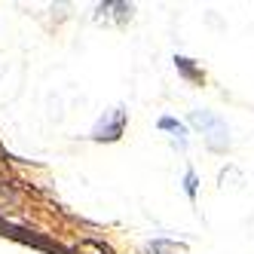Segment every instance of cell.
I'll return each mask as SVG.
<instances>
[{"label": "cell", "mask_w": 254, "mask_h": 254, "mask_svg": "<svg viewBox=\"0 0 254 254\" xmlns=\"http://www.w3.org/2000/svg\"><path fill=\"white\" fill-rule=\"evenodd\" d=\"M190 123L205 135V141H208L211 150H227V144H230V138H227V123L217 117V114H211V111H193L190 114Z\"/></svg>", "instance_id": "6da1fadb"}, {"label": "cell", "mask_w": 254, "mask_h": 254, "mask_svg": "<svg viewBox=\"0 0 254 254\" xmlns=\"http://www.w3.org/2000/svg\"><path fill=\"white\" fill-rule=\"evenodd\" d=\"M123 129H126V111H123V107H114L111 117H104L92 129V138L95 141H117L123 135Z\"/></svg>", "instance_id": "7a4b0ae2"}, {"label": "cell", "mask_w": 254, "mask_h": 254, "mask_svg": "<svg viewBox=\"0 0 254 254\" xmlns=\"http://www.w3.org/2000/svg\"><path fill=\"white\" fill-rule=\"evenodd\" d=\"M159 129L172 132V138L178 141V147H181V150L187 147V132H184V126H181V123H175L172 117H162V120H159Z\"/></svg>", "instance_id": "3957f363"}, {"label": "cell", "mask_w": 254, "mask_h": 254, "mask_svg": "<svg viewBox=\"0 0 254 254\" xmlns=\"http://www.w3.org/2000/svg\"><path fill=\"white\" fill-rule=\"evenodd\" d=\"M184 190H187L190 199L196 196V175H193V172H187V178H184Z\"/></svg>", "instance_id": "277c9868"}]
</instances>
